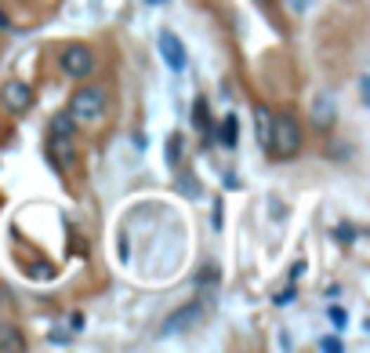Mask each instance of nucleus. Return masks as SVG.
I'll return each instance as SVG.
<instances>
[{"label":"nucleus","instance_id":"nucleus-9","mask_svg":"<svg viewBox=\"0 0 370 353\" xmlns=\"http://www.w3.org/2000/svg\"><path fill=\"white\" fill-rule=\"evenodd\" d=\"M192 124H196V131H200L204 139H214V117H211L207 98H196L192 102Z\"/></svg>","mask_w":370,"mask_h":353},{"label":"nucleus","instance_id":"nucleus-8","mask_svg":"<svg viewBox=\"0 0 370 353\" xmlns=\"http://www.w3.org/2000/svg\"><path fill=\"white\" fill-rule=\"evenodd\" d=\"M312 124H316L319 131H331L334 128V98L331 95H319L312 102Z\"/></svg>","mask_w":370,"mask_h":353},{"label":"nucleus","instance_id":"nucleus-1","mask_svg":"<svg viewBox=\"0 0 370 353\" xmlns=\"http://www.w3.org/2000/svg\"><path fill=\"white\" fill-rule=\"evenodd\" d=\"M301 142H305V131H301V124L291 110H283V113H272V146L269 153L279 157V160H291L301 153Z\"/></svg>","mask_w":370,"mask_h":353},{"label":"nucleus","instance_id":"nucleus-25","mask_svg":"<svg viewBox=\"0 0 370 353\" xmlns=\"http://www.w3.org/2000/svg\"><path fill=\"white\" fill-rule=\"evenodd\" d=\"M4 302H8V288H4V284H0V306H4Z\"/></svg>","mask_w":370,"mask_h":353},{"label":"nucleus","instance_id":"nucleus-5","mask_svg":"<svg viewBox=\"0 0 370 353\" xmlns=\"http://www.w3.org/2000/svg\"><path fill=\"white\" fill-rule=\"evenodd\" d=\"M0 106H4L11 117L29 113V106H33V88L26 84V80H8V84L0 88Z\"/></svg>","mask_w":370,"mask_h":353},{"label":"nucleus","instance_id":"nucleus-26","mask_svg":"<svg viewBox=\"0 0 370 353\" xmlns=\"http://www.w3.org/2000/svg\"><path fill=\"white\" fill-rule=\"evenodd\" d=\"M254 4H258V8H265V11H269V8H272V0H254Z\"/></svg>","mask_w":370,"mask_h":353},{"label":"nucleus","instance_id":"nucleus-21","mask_svg":"<svg viewBox=\"0 0 370 353\" xmlns=\"http://www.w3.org/2000/svg\"><path fill=\"white\" fill-rule=\"evenodd\" d=\"M51 339H55L58 346H70V331H65V328H55V331H51Z\"/></svg>","mask_w":370,"mask_h":353},{"label":"nucleus","instance_id":"nucleus-18","mask_svg":"<svg viewBox=\"0 0 370 353\" xmlns=\"http://www.w3.org/2000/svg\"><path fill=\"white\" fill-rule=\"evenodd\" d=\"M319 349H323V353H341L345 342H341V335H323V339H319Z\"/></svg>","mask_w":370,"mask_h":353},{"label":"nucleus","instance_id":"nucleus-17","mask_svg":"<svg viewBox=\"0 0 370 353\" xmlns=\"http://www.w3.org/2000/svg\"><path fill=\"white\" fill-rule=\"evenodd\" d=\"M326 317H331V324L338 328V331H345V324H348V314L341 306H326Z\"/></svg>","mask_w":370,"mask_h":353},{"label":"nucleus","instance_id":"nucleus-11","mask_svg":"<svg viewBox=\"0 0 370 353\" xmlns=\"http://www.w3.org/2000/svg\"><path fill=\"white\" fill-rule=\"evenodd\" d=\"M214 131H218L214 139H218V142H222V146H225V150H232V146H236V139H239V117H236V113H229V117H225L222 124H218V128H214Z\"/></svg>","mask_w":370,"mask_h":353},{"label":"nucleus","instance_id":"nucleus-10","mask_svg":"<svg viewBox=\"0 0 370 353\" xmlns=\"http://www.w3.org/2000/svg\"><path fill=\"white\" fill-rule=\"evenodd\" d=\"M254 124H258L261 150L269 153V146H272V113H269V106H254Z\"/></svg>","mask_w":370,"mask_h":353},{"label":"nucleus","instance_id":"nucleus-20","mask_svg":"<svg viewBox=\"0 0 370 353\" xmlns=\"http://www.w3.org/2000/svg\"><path fill=\"white\" fill-rule=\"evenodd\" d=\"M294 295H298V292H294V284H291L287 292H279V295H276L272 302H276V306H287V302H294Z\"/></svg>","mask_w":370,"mask_h":353},{"label":"nucleus","instance_id":"nucleus-24","mask_svg":"<svg viewBox=\"0 0 370 353\" xmlns=\"http://www.w3.org/2000/svg\"><path fill=\"white\" fill-rule=\"evenodd\" d=\"M0 30H11V18H8V11L0 8Z\"/></svg>","mask_w":370,"mask_h":353},{"label":"nucleus","instance_id":"nucleus-23","mask_svg":"<svg viewBox=\"0 0 370 353\" xmlns=\"http://www.w3.org/2000/svg\"><path fill=\"white\" fill-rule=\"evenodd\" d=\"M70 328H73V331H84V314H73V317H70Z\"/></svg>","mask_w":370,"mask_h":353},{"label":"nucleus","instance_id":"nucleus-19","mask_svg":"<svg viewBox=\"0 0 370 353\" xmlns=\"http://www.w3.org/2000/svg\"><path fill=\"white\" fill-rule=\"evenodd\" d=\"M334 237H338V240H345V244H352V240H356V230H352V226H338Z\"/></svg>","mask_w":370,"mask_h":353},{"label":"nucleus","instance_id":"nucleus-12","mask_svg":"<svg viewBox=\"0 0 370 353\" xmlns=\"http://www.w3.org/2000/svg\"><path fill=\"white\" fill-rule=\"evenodd\" d=\"M182 150H185V139L174 131V135H167V146H164V160L171 164V168H178L182 164Z\"/></svg>","mask_w":370,"mask_h":353},{"label":"nucleus","instance_id":"nucleus-22","mask_svg":"<svg viewBox=\"0 0 370 353\" xmlns=\"http://www.w3.org/2000/svg\"><path fill=\"white\" fill-rule=\"evenodd\" d=\"M312 0H287V8L294 11V15H305V8H309Z\"/></svg>","mask_w":370,"mask_h":353},{"label":"nucleus","instance_id":"nucleus-4","mask_svg":"<svg viewBox=\"0 0 370 353\" xmlns=\"http://www.w3.org/2000/svg\"><path fill=\"white\" fill-rule=\"evenodd\" d=\"M204 317H207V309H204L200 299H196V302H182L174 314H167L164 335H189V331H196V328L204 324Z\"/></svg>","mask_w":370,"mask_h":353},{"label":"nucleus","instance_id":"nucleus-16","mask_svg":"<svg viewBox=\"0 0 370 353\" xmlns=\"http://www.w3.org/2000/svg\"><path fill=\"white\" fill-rule=\"evenodd\" d=\"M178 190H182L185 197H200V179H192L189 172H182V175H178Z\"/></svg>","mask_w":370,"mask_h":353},{"label":"nucleus","instance_id":"nucleus-15","mask_svg":"<svg viewBox=\"0 0 370 353\" xmlns=\"http://www.w3.org/2000/svg\"><path fill=\"white\" fill-rule=\"evenodd\" d=\"M51 277H55V266L51 262H33L29 266V281H40L44 284V281H51Z\"/></svg>","mask_w":370,"mask_h":353},{"label":"nucleus","instance_id":"nucleus-13","mask_svg":"<svg viewBox=\"0 0 370 353\" xmlns=\"http://www.w3.org/2000/svg\"><path fill=\"white\" fill-rule=\"evenodd\" d=\"M77 128H80V124L70 117V110H65V113H55V117H51V131H55V135H77Z\"/></svg>","mask_w":370,"mask_h":353},{"label":"nucleus","instance_id":"nucleus-6","mask_svg":"<svg viewBox=\"0 0 370 353\" xmlns=\"http://www.w3.org/2000/svg\"><path fill=\"white\" fill-rule=\"evenodd\" d=\"M48 157L55 160V168L58 172H70L73 164H77V146H73V135H55L48 139Z\"/></svg>","mask_w":370,"mask_h":353},{"label":"nucleus","instance_id":"nucleus-3","mask_svg":"<svg viewBox=\"0 0 370 353\" xmlns=\"http://www.w3.org/2000/svg\"><path fill=\"white\" fill-rule=\"evenodd\" d=\"M95 66H98V58H95V51H91V44H65L62 48V55H58V70H62V77H70V80H87L95 73Z\"/></svg>","mask_w":370,"mask_h":353},{"label":"nucleus","instance_id":"nucleus-2","mask_svg":"<svg viewBox=\"0 0 370 353\" xmlns=\"http://www.w3.org/2000/svg\"><path fill=\"white\" fill-rule=\"evenodd\" d=\"M105 110H109V88H102V84H80L70 95V117L77 124H91Z\"/></svg>","mask_w":370,"mask_h":353},{"label":"nucleus","instance_id":"nucleus-27","mask_svg":"<svg viewBox=\"0 0 370 353\" xmlns=\"http://www.w3.org/2000/svg\"><path fill=\"white\" fill-rule=\"evenodd\" d=\"M145 4H164V0H145Z\"/></svg>","mask_w":370,"mask_h":353},{"label":"nucleus","instance_id":"nucleus-14","mask_svg":"<svg viewBox=\"0 0 370 353\" xmlns=\"http://www.w3.org/2000/svg\"><path fill=\"white\" fill-rule=\"evenodd\" d=\"M0 349H26V339H22L15 328L4 324V328H0Z\"/></svg>","mask_w":370,"mask_h":353},{"label":"nucleus","instance_id":"nucleus-7","mask_svg":"<svg viewBox=\"0 0 370 353\" xmlns=\"http://www.w3.org/2000/svg\"><path fill=\"white\" fill-rule=\"evenodd\" d=\"M160 55H164V62H167V70H174V73H182L185 66H189V55H185V44L174 33H160Z\"/></svg>","mask_w":370,"mask_h":353}]
</instances>
